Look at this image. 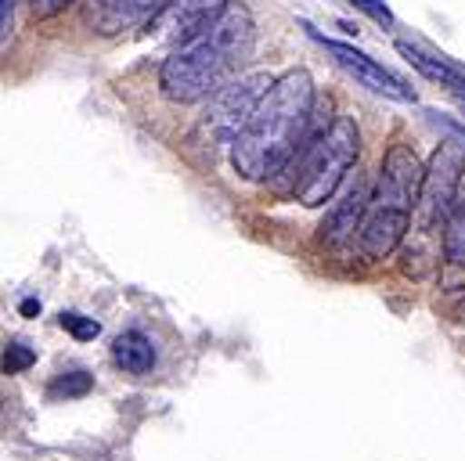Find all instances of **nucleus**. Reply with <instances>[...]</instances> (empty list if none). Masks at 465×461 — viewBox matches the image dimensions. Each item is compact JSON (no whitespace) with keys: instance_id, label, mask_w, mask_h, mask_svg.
Listing matches in <instances>:
<instances>
[{"instance_id":"nucleus-1","label":"nucleus","mask_w":465,"mask_h":461,"mask_svg":"<svg viewBox=\"0 0 465 461\" xmlns=\"http://www.w3.org/2000/svg\"><path fill=\"white\" fill-rule=\"evenodd\" d=\"M325 126H318V119H314L311 73L289 69L282 80H274V87L267 91V98L260 102V109L252 113V119L245 123V130L232 144L234 173L252 184L278 177L289 162H296L303 144Z\"/></svg>"},{"instance_id":"nucleus-2","label":"nucleus","mask_w":465,"mask_h":461,"mask_svg":"<svg viewBox=\"0 0 465 461\" xmlns=\"http://www.w3.org/2000/svg\"><path fill=\"white\" fill-rule=\"evenodd\" d=\"M256 22L245 4H232L203 36L170 51L159 69V91L177 105L210 102L238 76L242 62L252 54Z\"/></svg>"},{"instance_id":"nucleus-3","label":"nucleus","mask_w":465,"mask_h":461,"mask_svg":"<svg viewBox=\"0 0 465 461\" xmlns=\"http://www.w3.org/2000/svg\"><path fill=\"white\" fill-rule=\"evenodd\" d=\"M422 177L426 166L419 162L415 148L397 141L390 144V152L382 155V170L379 181L371 188V202L361 224V252L368 260H386L390 252H397L411 230V217L419 206V191H422Z\"/></svg>"},{"instance_id":"nucleus-4","label":"nucleus","mask_w":465,"mask_h":461,"mask_svg":"<svg viewBox=\"0 0 465 461\" xmlns=\"http://www.w3.org/2000/svg\"><path fill=\"white\" fill-rule=\"evenodd\" d=\"M462 173H465V148L455 141H440L426 177H422V191H419V206L411 217V230H408V245H404V270H411L415 278L430 274L433 263L440 260L444 249V234H448V221L455 213L459 191H462Z\"/></svg>"},{"instance_id":"nucleus-5","label":"nucleus","mask_w":465,"mask_h":461,"mask_svg":"<svg viewBox=\"0 0 465 461\" xmlns=\"http://www.w3.org/2000/svg\"><path fill=\"white\" fill-rule=\"evenodd\" d=\"M357 155H361V130H357V123L350 115H336L296 155L300 162H296L289 195L300 206H307V210L329 206L340 195V188L347 184L350 170L357 166Z\"/></svg>"},{"instance_id":"nucleus-6","label":"nucleus","mask_w":465,"mask_h":461,"mask_svg":"<svg viewBox=\"0 0 465 461\" xmlns=\"http://www.w3.org/2000/svg\"><path fill=\"white\" fill-rule=\"evenodd\" d=\"M274 87L267 69H252L234 76L224 91H217L203 113V130L210 133V141L217 144H234L238 133L245 130V123L260 109V102L267 98V91Z\"/></svg>"},{"instance_id":"nucleus-7","label":"nucleus","mask_w":465,"mask_h":461,"mask_svg":"<svg viewBox=\"0 0 465 461\" xmlns=\"http://www.w3.org/2000/svg\"><path fill=\"white\" fill-rule=\"evenodd\" d=\"M228 7H232V0H170L148 25L155 29V36L163 44H170L177 51V47L192 44L195 36H203Z\"/></svg>"},{"instance_id":"nucleus-8","label":"nucleus","mask_w":465,"mask_h":461,"mask_svg":"<svg viewBox=\"0 0 465 461\" xmlns=\"http://www.w3.org/2000/svg\"><path fill=\"white\" fill-rule=\"evenodd\" d=\"M307 29H311V25H307ZM311 36L336 58L340 69H347L361 87H368V91H375V94H382V98H390V102H415V91H411L408 83H401L390 69H382L375 58H368L364 51H357V47H350V44H340V40H329V36H322L318 29H311Z\"/></svg>"},{"instance_id":"nucleus-9","label":"nucleus","mask_w":465,"mask_h":461,"mask_svg":"<svg viewBox=\"0 0 465 461\" xmlns=\"http://www.w3.org/2000/svg\"><path fill=\"white\" fill-rule=\"evenodd\" d=\"M368 202H371L368 181H364L361 173H350L347 184L340 188V195L329 202V213H325V221H322V238H325L329 245H343V241L353 238V230L361 234Z\"/></svg>"},{"instance_id":"nucleus-10","label":"nucleus","mask_w":465,"mask_h":461,"mask_svg":"<svg viewBox=\"0 0 465 461\" xmlns=\"http://www.w3.org/2000/svg\"><path fill=\"white\" fill-rule=\"evenodd\" d=\"M170 0H87V25L102 36H113L123 29L155 22V15Z\"/></svg>"},{"instance_id":"nucleus-11","label":"nucleus","mask_w":465,"mask_h":461,"mask_svg":"<svg viewBox=\"0 0 465 461\" xmlns=\"http://www.w3.org/2000/svg\"><path fill=\"white\" fill-rule=\"evenodd\" d=\"M397 54L411 69H419L426 80H433V83H440V87H448V91H455V94L465 98V69H459L451 58H433V54H426L422 47H415L408 40H397Z\"/></svg>"},{"instance_id":"nucleus-12","label":"nucleus","mask_w":465,"mask_h":461,"mask_svg":"<svg viewBox=\"0 0 465 461\" xmlns=\"http://www.w3.org/2000/svg\"><path fill=\"white\" fill-rule=\"evenodd\" d=\"M113 364L126 375H148L155 368V343L141 329H126L113 339Z\"/></svg>"},{"instance_id":"nucleus-13","label":"nucleus","mask_w":465,"mask_h":461,"mask_svg":"<svg viewBox=\"0 0 465 461\" xmlns=\"http://www.w3.org/2000/svg\"><path fill=\"white\" fill-rule=\"evenodd\" d=\"M94 389V375L84 371V368H73V371H58L47 386V397L51 400H76V397H87Z\"/></svg>"},{"instance_id":"nucleus-14","label":"nucleus","mask_w":465,"mask_h":461,"mask_svg":"<svg viewBox=\"0 0 465 461\" xmlns=\"http://www.w3.org/2000/svg\"><path fill=\"white\" fill-rule=\"evenodd\" d=\"M444 256L451 263H465V184L459 191V202H455V213L448 221V234H444Z\"/></svg>"},{"instance_id":"nucleus-15","label":"nucleus","mask_w":465,"mask_h":461,"mask_svg":"<svg viewBox=\"0 0 465 461\" xmlns=\"http://www.w3.org/2000/svg\"><path fill=\"white\" fill-rule=\"evenodd\" d=\"M58 325H62L73 339H80V343H91V339L102 336V321H94V318H87V314H80V310H62V314H58Z\"/></svg>"},{"instance_id":"nucleus-16","label":"nucleus","mask_w":465,"mask_h":461,"mask_svg":"<svg viewBox=\"0 0 465 461\" xmlns=\"http://www.w3.org/2000/svg\"><path fill=\"white\" fill-rule=\"evenodd\" d=\"M33 364H36V349L29 343L11 339V343L4 346V371H7V375H22V371H29Z\"/></svg>"},{"instance_id":"nucleus-17","label":"nucleus","mask_w":465,"mask_h":461,"mask_svg":"<svg viewBox=\"0 0 465 461\" xmlns=\"http://www.w3.org/2000/svg\"><path fill=\"white\" fill-rule=\"evenodd\" d=\"M347 4H353L361 15H368L375 25H382V29H393V11H390V4L386 0H347Z\"/></svg>"},{"instance_id":"nucleus-18","label":"nucleus","mask_w":465,"mask_h":461,"mask_svg":"<svg viewBox=\"0 0 465 461\" xmlns=\"http://www.w3.org/2000/svg\"><path fill=\"white\" fill-rule=\"evenodd\" d=\"M73 0H29V7H33V15L36 18H54L58 11H65Z\"/></svg>"},{"instance_id":"nucleus-19","label":"nucleus","mask_w":465,"mask_h":461,"mask_svg":"<svg viewBox=\"0 0 465 461\" xmlns=\"http://www.w3.org/2000/svg\"><path fill=\"white\" fill-rule=\"evenodd\" d=\"M11 4H15V0H0V25H4V36H7V29H11Z\"/></svg>"},{"instance_id":"nucleus-20","label":"nucleus","mask_w":465,"mask_h":461,"mask_svg":"<svg viewBox=\"0 0 465 461\" xmlns=\"http://www.w3.org/2000/svg\"><path fill=\"white\" fill-rule=\"evenodd\" d=\"M22 314H25V318L40 314V299H25V303H22Z\"/></svg>"},{"instance_id":"nucleus-21","label":"nucleus","mask_w":465,"mask_h":461,"mask_svg":"<svg viewBox=\"0 0 465 461\" xmlns=\"http://www.w3.org/2000/svg\"><path fill=\"white\" fill-rule=\"evenodd\" d=\"M462 113H465V98H462Z\"/></svg>"}]
</instances>
